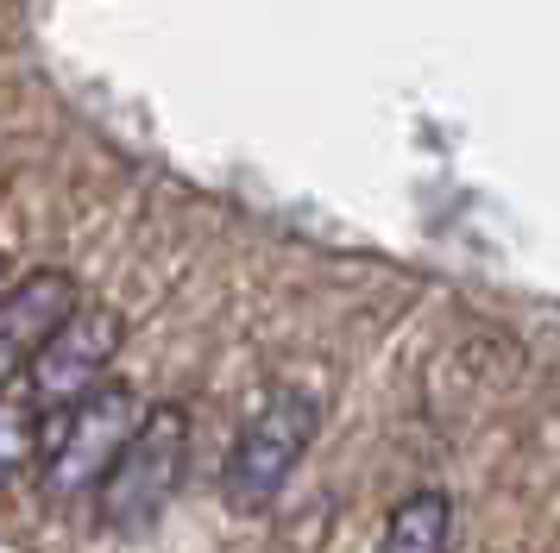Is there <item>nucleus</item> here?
Instances as JSON below:
<instances>
[{"mask_svg":"<svg viewBox=\"0 0 560 553\" xmlns=\"http://www.w3.org/2000/svg\"><path fill=\"white\" fill-rule=\"evenodd\" d=\"M139 422H145V409H139L132 384H102L82 402H70L63 415H51V434H45V491L51 497H82L89 484L102 491V478L114 472V459L127 452Z\"/></svg>","mask_w":560,"mask_h":553,"instance_id":"nucleus-1","label":"nucleus"},{"mask_svg":"<svg viewBox=\"0 0 560 553\" xmlns=\"http://www.w3.org/2000/svg\"><path fill=\"white\" fill-rule=\"evenodd\" d=\"M183 459H189V409L183 402H158L145 409L139 434L127 440V452L114 459V472L95 491L107 528H152L158 509L171 503V491L183 484Z\"/></svg>","mask_w":560,"mask_h":553,"instance_id":"nucleus-2","label":"nucleus"},{"mask_svg":"<svg viewBox=\"0 0 560 553\" xmlns=\"http://www.w3.org/2000/svg\"><path fill=\"white\" fill-rule=\"evenodd\" d=\"M315 427H322V409L303 390H278V397L258 402L253 422L240 427V440L228 452V478H221L233 509H265L278 497L296 472V459L308 452V440H315Z\"/></svg>","mask_w":560,"mask_h":553,"instance_id":"nucleus-3","label":"nucleus"},{"mask_svg":"<svg viewBox=\"0 0 560 553\" xmlns=\"http://www.w3.org/2000/svg\"><path fill=\"white\" fill-rule=\"evenodd\" d=\"M120 340H127V321L114 308H102V302H82L77 315L45 340V352L26 365L32 397L45 402L51 415H63L70 402H82L89 390L107 384V365L120 358Z\"/></svg>","mask_w":560,"mask_h":553,"instance_id":"nucleus-4","label":"nucleus"},{"mask_svg":"<svg viewBox=\"0 0 560 553\" xmlns=\"http://www.w3.org/2000/svg\"><path fill=\"white\" fill-rule=\"evenodd\" d=\"M77 308H82V290L70 271H32L26 283H13L0 296V384H13V377L26 372L32 358L45 352V340Z\"/></svg>","mask_w":560,"mask_h":553,"instance_id":"nucleus-5","label":"nucleus"},{"mask_svg":"<svg viewBox=\"0 0 560 553\" xmlns=\"http://www.w3.org/2000/svg\"><path fill=\"white\" fill-rule=\"evenodd\" d=\"M45 434H51V409L32 397V384H0V484L26 472L32 459H45Z\"/></svg>","mask_w":560,"mask_h":553,"instance_id":"nucleus-6","label":"nucleus"},{"mask_svg":"<svg viewBox=\"0 0 560 553\" xmlns=\"http://www.w3.org/2000/svg\"><path fill=\"white\" fill-rule=\"evenodd\" d=\"M447 528H454V503L441 491H416L390 509L378 553H447Z\"/></svg>","mask_w":560,"mask_h":553,"instance_id":"nucleus-7","label":"nucleus"}]
</instances>
